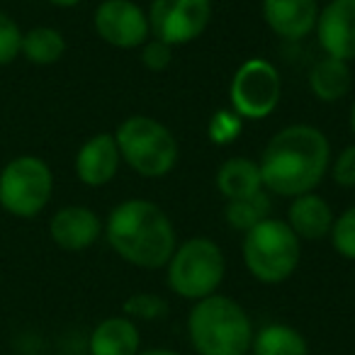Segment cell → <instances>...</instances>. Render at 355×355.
I'll return each mask as SVG.
<instances>
[{
  "label": "cell",
  "instance_id": "obj_27",
  "mask_svg": "<svg viewBox=\"0 0 355 355\" xmlns=\"http://www.w3.org/2000/svg\"><path fill=\"white\" fill-rule=\"evenodd\" d=\"M334 183L340 188H355V144L345 146L329 166Z\"/></svg>",
  "mask_w": 355,
  "mask_h": 355
},
{
  "label": "cell",
  "instance_id": "obj_23",
  "mask_svg": "<svg viewBox=\"0 0 355 355\" xmlns=\"http://www.w3.org/2000/svg\"><path fill=\"white\" fill-rule=\"evenodd\" d=\"M329 239L338 256H343L345 261H355V205L334 219Z\"/></svg>",
  "mask_w": 355,
  "mask_h": 355
},
{
  "label": "cell",
  "instance_id": "obj_15",
  "mask_svg": "<svg viewBox=\"0 0 355 355\" xmlns=\"http://www.w3.org/2000/svg\"><path fill=\"white\" fill-rule=\"evenodd\" d=\"M334 219V209L324 198L316 193H304L300 198H292L285 222L300 241H321L331 234Z\"/></svg>",
  "mask_w": 355,
  "mask_h": 355
},
{
  "label": "cell",
  "instance_id": "obj_9",
  "mask_svg": "<svg viewBox=\"0 0 355 355\" xmlns=\"http://www.w3.org/2000/svg\"><path fill=\"white\" fill-rule=\"evenodd\" d=\"M148 27L153 40L183 46L195 42L212 20V0H151Z\"/></svg>",
  "mask_w": 355,
  "mask_h": 355
},
{
  "label": "cell",
  "instance_id": "obj_22",
  "mask_svg": "<svg viewBox=\"0 0 355 355\" xmlns=\"http://www.w3.org/2000/svg\"><path fill=\"white\" fill-rule=\"evenodd\" d=\"M166 311H168L166 300L153 295V292H134L122 304V314L127 319H132L134 324L137 321H156L161 316H166Z\"/></svg>",
  "mask_w": 355,
  "mask_h": 355
},
{
  "label": "cell",
  "instance_id": "obj_3",
  "mask_svg": "<svg viewBox=\"0 0 355 355\" xmlns=\"http://www.w3.org/2000/svg\"><path fill=\"white\" fill-rule=\"evenodd\" d=\"M188 334L200 355H246L256 331L239 302L224 295H209L190 309Z\"/></svg>",
  "mask_w": 355,
  "mask_h": 355
},
{
  "label": "cell",
  "instance_id": "obj_14",
  "mask_svg": "<svg viewBox=\"0 0 355 355\" xmlns=\"http://www.w3.org/2000/svg\"><path fill=\"white\" fill-rule=\"evenodd\" d=\"M263 17L272 35L297 42L316 30L319 3L316 0H263Z\"/></svg>",
  "mask_w": 355,
  "mask_h": 355
},
{
  "label": "cell",
  "instance_id": "obj_2",
  "mask_svg": "<svg viewBox=\"0 0 355 355\" xmlns=\"http://www.w3.org/2000/svg\"><path fill=\"white\" fill-rule=\"evenodd\" d=\"M110 248L129 266L158 270L168 266L178 248V234L171 217L148 200H124L105 222Z\"/></svg>",
  "mask_w": 355,
  "mask_h": 355
},
{
  "label": "cell",
  "instance_id": "obj_20",
  "mask_svg": "<svg viewBox=\"0 0 355 355\" xmlns=\"http://www.w3.org/2000/svg\"><path fill=\"white\" fill-rule=\"evenodd\" d=\"M253 355H309L306 338L287 324H268L253 334Z\"/></svg>",
  "mask_w": 355,
  "mask_h": 355
},
{
  "label": "cell",
  "instance_id": "obj_13",
  "mask_svg": "<svg viewBox=\"0 0 355 355\" xmlns=\"http://www.w3.org/2000/svg\"><path fill=\"white\" fill-rule=\"evenodd\" d=\"M122 166V153L114 141V134L100 132L93 134L76 153V175L88 188H103L112 183Z\"/></svg>",
  "mask_w": 355,
  "mask_h": 355
},
{
  "label": "cell",
  "instance_id": "obj_6",
  "mask_svg": "<svg viewBox=\"0 0 355 355\" xmlns=\"http://www.w3.org/2000/svg\"><path fill=\"white\" fill-rule=\"evenodd\" d=\"M166 268L168 287L173 295L198 302L217 295L227 272V258L217 241L207 236H193L178 243Z\"/></svg>",
  "mask_w": 355,
  "mask_h": 355
},
{
  "label": "cell",
  "instance_id": "obj_19",
  "mask_svg": "<svg viewBox=\"0 0 355 355\" xmlns=\"http://www.w3.org/2000/svg\"><path fill=\"white\" fill-rule=\"evenodd\" d=\"M66 54V37L61 30L49 25H37L22 32V49L20 56H25L32 66H54Z\"/></svg>",
  "mask_w": 355,
  "mask_h": 355
},
{
  "label": "cell",
  "instance_id": "obj_29",
  "mask_svg": "<svg viewBox=\"0 0 355 355\" xmlns=\"http://www.w3.org/2000/svg\"><path fill=\"white\" fill-rule=\"evenodd\" d=\"M137 355H180V353L168 350V348H148V350H139Z\"/></svg>",
  "mask_w": 355,
  "mask_h": 355
},
{
  "label": "cell",
  "instance_id": "obj_7",
  "mask_svg": "<svg viewBox=\"0 0 355 355\" xmlns=\"http://www.w3.org/2000/svg\"><path fill=\"white\" fill-rule=\"evenodd\" d=\"M54 195V173L44 158L20 153L0 168V209L17 219H35Z\"/></svg>",
  "mask_w": 355,
  "mask_h": 355
},
{
  "label": "cell",
  "instance_id": "obj_16",
  "mask_svg": "<svg viewBox=\"0 0 355 355\" xmlns=\"http://www.w3.org/2000/svg\"><path fill=\"white\" fill-rule=\"evenodd\" d=\"M141 350V336L132 319L127 316H107L103 319L88 338L90 355H137Z\"/></svg>",
  "mask_w": 355,
  "mask_h": 355
},
{
  "label": "cell",
  "instance_id": "obj_26",
  "mask_svg": "<svg viewBox=\"0 0 355 355\" xmlns=\"http://www.w3.org/2000/svg\"><path fill=\"white\" fill-rule=\"evenodd\" d=\"M139 59H141L144 69L153 71V73H158V71H166L168 66H171L173 61V46L166 44V42L161 40H146L141 46H139Z\"/></svg>",
  "mask_w": 355,
  "mask_h": 355
},
{
  "label": "cell",
  "instance_id": "obj_1",
  "mask_svg": "<svg viewBox=\"0 0 355 355\" xmlns=\"http://www.w3.org/2000/svg\"><path fill=\"white\" fill-rule=\"evenodd\" d=\"M263 190L280 198L314 193L331 166V144L311 124H290L272 134L261 153Z\"/></svg>",
  "mask_w": 355,
  "mask_h": 355
},
{
  "label": "cell",
  "instance_id": "obj_12",
  "mask_svg": "<svg viewBox=\"0 0 355 355\" xmlns=\"http://www.w3.org/2000/svg\"><path fill=\"white\" fill-rule=\"evenodd\" d=\"M105 232V224L98 212L83 205H66L56 209L49 219V236L61 251H85Z\"/></svg>",
  "mask_w": 355,
  "mask_h": 355
},
{
  "label": "cell",
  "instance_id": "obj_24",
  "mask_svg": "<svg viewBox=\"0 0 355 355\" xmlns=\"http://www.w3.org/2000/svg\"><path fill=\"white\" fill-rule=\"evenodd\" d=\"M22 49V27L12 15L0 10V69L17 61Z\"/></svg>",
  "mask_w": 355,
  "mask_h": 355
},
{
  "label": "cell",
  "instance_id": "obj_8",
  "mask_svg": "<svg viewBox=\"0 0 355 355\" xmlns=\"http://www.w3.org/2000/svg\"><path fill=\"white\" fill-rule=\"evenodd\" d=\"M280 71L268 59H248L236 69L229 85L232 110L241 119H266L280 105Z\"/></svg>",
  "mask_w": 355,
  "mask_h": 355
},
{
  "label": "cell",
  "instance_id": "obj_10",
  "mask_svg": "<svg viewBox=\"0 0 355 355\" xmlns=\"http://www.w3.org/2000/svg\"><path fill=\"white\" fill-rule=\"evenodd\" d=\"M93 27L114 49H139L151 35L148 15L134 0H103L93 12Z\"/></svg>",
  "mask_w": 355,
  "mask_h": 355
},
{
  "label": "cell",
  "instance_id": "obj_25",
  "mask_svg": "<svg viewBox=\"0 0 355 355\" xmlns=\"http://www.w3.org/2000/svg\"><path fill=\"white\" fill-rule=\"evenodd\" d=\"M241 129H243V119L234 110H219L209 119L207 134L214 144H232L241 134Z\"/></svg>",
  "mask_w": 355,
  "mask_h": 355
},
{
  "label": "cell",
  "instance_id": "obj_11",
  "mask_svg": "<svg viewBox=\"0 0 355 355\" xmlns=\"http://www.w3.org/2000/svg\"><path fill=\"white\" fill-rule=\"evenodd\" d=\"M314 32L326 56L355 61V0H329L319 10Z\"/></svg>",
  "mask_w": 355,
  "mask_h": 355
},
{
  "label": "cell",
  "instance_id": "obj_21",
  "mask_svg": "<svg viewBox=\"0 0 355 355\" xmlns=\"http://www.w3.org/2000/svg\"><path fill=\"white\" fill-rule=\"evenodd\" d=\"M270 217V198L266 193H258L246 200H229L224 207V219L234 232L246 234L263 219Z\"/></svg>",
  "mask_w": 355,
  "mask_h": 355
},
{
  "label": "cell",
  "instance_id": "obj_30",
  "mask_svg": "<svg viewBox=\"0 0 355 355\" xmlns=\"http://www.w3.org/2000/svg\"><path fill=\"white\" fill-rule=\"evenodd\" d=\"M350 129H353V137H355V100H353V107H350Z\"/></svg>",
  "mask_w": 355,
  "mask_h": 355
},
{
  "label": "cell",
  "instance_id": "obj_5",
  "mask_svg": "<svg viewBox=\"0 0 355 355\" xmlns=\"http://www.w3.org/2000/svg\"><path fill=\"white\" fill-rule=\"evenodd\" d=\"M114 141L122 161L141 178H163L178 163V139L158 119L146 114H132L117 129Z\"/></svg>",
  "mask_w": 355,
  "mask_h": 355
},
{
  "label": "cell",
  "instance_id": "obj_18",
  "mask_svg": "<svg viewBox=\"0 0 355 355\" xmlns=\"http://www.w3.org/2000/svg\"><path fill=\"white\" fill-rule=\"evenodd\" d=\"M309 90L321 103H338L353 88V71L348 61L324 56L309 69Z\"/></svg>",
  "mask_w": 355,
  "mask_h": 355
},
{
  "label": "cell",
  "instance_id": "obj_4",
  "mask_svg": "<svg viewBox=\"0 0 355 355\" xmlns=\"http://www.w3.org/2000/svg\"><path fill=\"white\" fill-rule=\"evenodd\" d=\"M241 256L248 272L258 282L280 285L290 280L300 266L302 241L287 227V222L268 217L243 234Z\"/></svg>",
  "mask_w": 355,
  "mask_h": 355
},
{
  "label": "cell",
  "instance_id": "obj_17",
  "mask_svg": "<svg viewBox=\"0 0 355 355\" xmlns=\"http://www.w3.org/2000/svg\"><path fill=\"white\" fill-rule=\"evenodd\" d=\"M217 190L227 200H246L263 193V178L258 161L248 156H234L217 171Z\"/></svg>",
  "mask_w": 355,
  "mask_h": 355
},
{
  "label": "cell",
  "instance_id": "obj_28",
  "mask_svg": "<svg viewBox=\"0 0 355 355\" xmlns=\"http://www.w3.org/2000/svg\"><path fill=\"white\" fill-rule=\"evenodd\" d=\"M49 6H54V8H61V10H71V8H76V6H80L83 0H46Z\"/></svg>",
  "mask_w": 355,
  "mask_h": 355
}]
</instances>
